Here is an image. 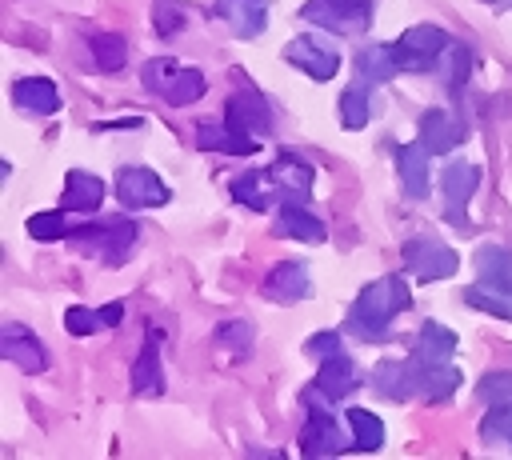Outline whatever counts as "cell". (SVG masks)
Listing matches in <instances>:
<instances>
[{
	"mask_svg": "<svg viewBox=\"0 0 512 460\" xmlns=\"http://www.w3.org/2000/svg\"><path fill=\"white\" fill-rule=\"evenodd\" d=\"M408 304H412L408 284H404L400 276H380V280H372V284L360 288V296H356V304H352V312H348V320H344V332H352L356 340L376 344V340L388 336V324H392Z\"/></svg>",
	"mask_w": 512,
	"mask_h": 460,
	"instance_id": "obj_1",
	"label": "cell"
},
{
	"mask_svg": "<svg viewBox=\"0 0 512 460\" xmlns=\"http://www.w3.org/2000/svg\"><path fill=\"white\" fill-rule=\"evenodd\" d=\"M140 76H144V88H148V92H156L160 100H168V104H176V108L200 100L204 88H208V80H204L200 68H184V64H176V60H168V56L148 60V64L140 68Z\"/></svg>",
	"mask_w": 512,
	"mask_h": 460,
	"instance_id": "obj_2",
	"label": "cell"
},
{
	"mask_svg": "<svg viewBox=\"0 0 512 460\" xmlns=\"http://www.w3.org/2000/svg\"><path fill=\"white\" fill-rule=\"evenodd\" d=\"M72 244L104 264H120L132 244H136V224L128 216H108V220H96V224H84V228H72L68 232Z\"/></svg>",
	"mask_w": 512,
	"mask_h": 460,
	"instance_id": "obj_3",
	"label": "cell"
},
{
	"mask_svg": "<svg viewBox=\"0 0 512 460\" xmlns=\"http://www.w3.org/2000/svg\"><path fill=\"white\" fill-rule=\"evenodd\" d=\"M300 16L336 36H360L372 24V0H308Z\"/></svg>",
	"mask_w": 512,
	"mask_h": 460,
	"instance_id": "obj_4",
	"label": "cell"
},
{
	"mask_svg": "<svg viewBox=\"0 0 512 460\" xmlns=\"http://www.w3.org/2000/svg\"><path fill=\"white\" fill-rule=\"evenodd\" d=\"M400 260H404L408 276H416V280H448V276L460 268V256H456L448 244L432 240V236H412V240H404Z\"/></svg>",
	"mask_w": 512,
	"mask_h": 460,
	"instance_id": "obj_5",
	"label": "cell"
},
{
	"mask_svg": "<svg viewBox=\"0 0 512 460\" xmlns=\"http://www.w3.org/2000/svg\"><path fill=\"white\" fill-rule=\"evenodd\" d=\"M444 48H448V36L436 24H416V28H408L392 44L400 72H428V68H436V60L444 56Z\"/></svg>",
	"mask_w": 512,
	"mask_h": 460,
	"instance_id": "obj_6",
	"label": "cell"
},
{
	"mask_svg": "<svg viewBox=\"0 0 512 460\" xmlns=\"http://www.w3.org/2000/svg\"><path fill=\"white\" fill-rule=\"evenodd\" d=\"M116 196H120L124 208H160V204L172 200L168 184L144 164H124L116 172Z\"/></svg>",
	"mask_w": 512,
	"mask_h": 460,
	"instance_id": "obj_7",
	"label": "cell"
},
{
	"mask_svg": "<svg viewBox=\"0 0 512 460\" xmlns=\"http://www.w3.org/2000/svg\"><path fill=\"white\" fill-rule=\"evenodd\" d=\"M476 188H480V168H476V164L456 160V164H448V168L440 172L444 216H448L452 224H464V220H468V200H472Z\"/></svg>",
	"mask_w": 512,
	"mask_h": 460,
	"instance_id": "obj_8",
	"label": "cell"
},
{
	"mask_svg": "<svg viewBox=\"0 0 512 460\" xmlns=\"http://www.w3.org/2000/svg\"><path fill=\"white\" fill-rule=\"evenodd\" d=\"M408 368H412V388L424 400H432V404L448 400L460 388V368L448 364V360H420V356H412Z\"/></svg>",
	"mask_w": 512,
	"mask_h": 460,
	"instance_id": "obj_9",
	"label": "cell"
},
{
	"mask_svg": "<svg viewBox=\"0 0 512 460\" xmlns=\"http://www.w3.org/2000/svg\"><path fill=\"white\" fill-rule=\"evenodd\" d=\"M284 60L296 64V68H300L304 76H312V80H332L336 68H340L336 48H328V44H320V40H312V36H296V40H288Z\"/></svg>",
	"mask_w": 512,
	"mask_h": 460,
	"instance_id": "obj_10",
	"label": "cell"
},
{
	"mask_svg": "<svg viewBox=\"0 0 512 460\" xmlns=\"http://www.w3.org/2000/svg\"><path fill=\"white\" fill-rule=\"evenodd\" d=\"M464 136H468V128H464V120H460L452 108H428V112L420 116V144H424L428 152L448 156V148L464 144Z\"/></svg>",
	"mask_w": 512,
	"mask_h": 460,
	"instance_id": "obj_11",
	"label": "cell"
},
{
	"mask_svg": "<svg viewBox=\"0 0 512 460\" xmlns=\"http://www.w3.org/2000/svg\"><path fill=\"white\" fill-rule=\"evenodd\" d=\"M0 356H4L8 364L24 368V372H44V368H48L44 344H40L28 328H20V324H4V328H0Z\"/></svg>",
	"mask_w": 512,
	"mask_h": 460,
	"instance_id": "obj_12",
	"label": "cell"
},
{
	"mask_svg": "<svg viewBox=\"0 0 512 460\" xmlns=\"http://www.w3.org/2000/svg\"><path fill=\"white\" fill-rule=\"evenodd\" d=\"M212 12L240 40H252V36H260L268 28V4L264 0H212Z\"/></svg>",
	"mask_w": 512,
	"mask_h": 460,
	"instance_id": "obj_13",
	"label": "cell"
},
{
	"mask_svg": "<svg viewBox=\"0 0 512 460\" xmlns=\"http://www.w3.org/2000/svg\"><path fill=\"white\" fill-rule=\"evenodd\" d=\"M324 400H344V396H352L356 388H360V368L340 352V356H328V360H320V372H316V384H312Z\"/></svg>",
	"mask_w": 512,
	"mask_h": 460,
	"instance_id": "obj_14",
	"label": "cell"
},
{
	"mask_svg": "<svg viewBox=\"0 0 512 460\" xmlns=\"http://www.w3.org/2000/svg\"><path fill=\"white\" fill-rule=\"evenodd\" d=\"M224 120H228L232 128H240V132H252V136H268V128H272V112H268L264 96H256V92H248V88L228 100Z\"/></svg>",
	"mask_w": 512,
	"mask_h": 460,
	"instance_id": "obj_15",
	"label": "cell"
},
{
	"mask_svg": "<svg viewBox=\"0 0 512 460\" xmlns=\"http://www.w3.org/2000/svg\"><path fill=\"white\" fill-rule=\"evenodd\" d=\"M196 144H200L204 152H228V156H252V152L260 148V140H256L252 132H240V128H232L228 120H220V124H200V128H196Z\"/></svg>",
	"mask_w": 512,
	"mask_h": 460,
	"instance_id": "obj_16",
	"label": "cell"
},
{
	"mask_svg": "<svg viewBox=\"0 0 512 460\" xmlns=\"http://www.w3.org/2000/svg\"><path fill=\"white\" fill-rule=\"evenodd\" d=\"M396 172L408 200L428 196V148L424 144H396Z\"/></svg>",
	"mask_w": 512,
	"mask_h": 460,
	"instance_id": "obj_17",
	"label": "cell"
},
{
	"mask_svg": "<svg viewBox=\"0 0 512 460\" xmlns=\"http://www.w3.org/2000/svg\"><path fill=\"white\" fill-rule=\"evenodd\" d=\"M348 440L340 436L336 420L328 412H312L308 424L300 428V452L304 456H332V452H344Z\"/></svg>",
	"mask_w": 512,
	"mask_h": 460,
	"instance_id": "obj_18",
	"label": "cell"
},
{
	"mask_svg": "<svg viewBox=\"0 0 512 460\" xmlns=\"http://www.w3.org/2000/svg\"><path fill=\"white\" fill-rule=\"evenodd\" d=\"M276 232H280V236H292V240H304V244H324V240H328L324 220L312 216V212H308L304 204H296V200H284V204H280Z\"/></svg>",
	"mask_w": 512,
	"mask_h": 460,
	"instance_id": "obj_19",
	"label": "cell"
},
{
	"mask_svg": "<svg viewBox=\"0 0 512 460\" xmlns=\"http://www.w3.org/2000/svg\"><path fill=\"white\" fill-rule=\"evenodd\" d=\"M264 292L276 300V304H296L308 296V268L300 260H280L268 280H264Z\"/></svg>",
	"mask_w": 512,
	"mask_h": 460,
	"instance_id": "obj_20",
	"label": "cell"
},
{
	"mask_svg": "<svg viewBox=\"0 0 512 460\" xmlns=\"http://www.w3.org/2000/svg\"><path fill=\"white\" fill-rule=\"evenodd\" d=\"M12 100H16V108H24L32 116H52L60 108V92H56V84L48 76H24V80H16L12 84Z\"/></svg>",
	"mask_w": 512,
	"mask_h": 460,
	"instance_id": "obj_21",
	"label": "cell"
},
{
	"mask_svg": "<svg viewBox=\"0 0 512 460\" xmlns=\"http://www.w3.org/2000/svg\"><path fill=\"white\" fill-rule=\"evenodd\" d=\"M268 176H272V188H284V192H288V200L308 196V192H312V184H316V168H312V164H304V160H300V156H292V152H280V156H276V164L268 168Z\"/></svg>",
	"mask_w": 512,
	"mask_h": 460,
	"instance_id": "obj_22",
	"label": "cell"
},
{
	"mask_svg": "<svg viewBox=\"0 0 512 460\" xmlns=\"http://www.w3.org/2000/svg\"><path fill=\"white\" fill-rule=\"evenodd\" d=\"M100 200H104V180L100 176H92L84 168H72L64 176V196H60L64 212H96Z\"/></svg>",
	"mask_w": 512,
	"mask_h": 460,
	"instance_id": "obj_23",
	"label": "cell"
},
{
	"mask_svg": "<svg viewBox=\"0 0 512 460\" xmlns=\"http://www.w3.org/2000/svg\"><path fill=\"white\" fill-rule=\"evenodd\" d=\"M476 272L480 284H492L500 292H512V252L500 244H480L476 248Z\"/></svg>",
	"mask_w": 512,
	"mask_h": 460,
	"instance_id": "obj_24",
	"label": "cell"
},
{
	"mask_svg": "<svg viewBox=\"0 0 512 460\" xmlns=\"http://www.w3.org/2000/svg\"><path fill=\"white\" fill-rule=\"evenodd\" d=\"M472 64H476L472 48H468L464 40H448V48H444V56H440V76H444V88H448L452 96L464 92V84H468V76H472Z\"/></svg>",
	"mask_w": 512,
	"mask_h": 460,
	"instance_id": "obj_25",
	"label": "cell"
},
{
	"mask_svg": "<svg viewBox=\"0 0 512 460\" xmlns=\"http://www.w3.org/2000/svg\"><path fill=\"white\" fill-rule=\"evenodd\" d=\"M356 68H360V76L368 84H384V80H392L400 72L392 44H368V48H360L356 52Z\"/></svg>",
	"mask_w": 512,
	"mask_h": 460,
	"instance_id": "obj_26",
	"label": "cell"
},
{
	"mask_svg": "<svg viewBox=\"0 0 512 460\" xmlns=\"http://www.w3.org/2000/svg\"><path fill=\"white\" fill-rule=\"evenodd\" d=\"M132 388L136 392H164V372H160V348H156V332L144 340L136 364H132Z\"/></svg>",
	"mask_w": 512,
	"mask_h": 460,
	"instance_id": "obj_27",
	"label": "cell"
},
{
	"mask_svg": "<svg viewBox=\"0 0 512 460\" xmlns=\"http://www.w3.org/2000/svg\"><path fill=\"white\" fill-rule=\"evenodd\" d=\"M452 352H456V332L444 328V324H436V320H424L412 356H420V360H448Z\"/></svg>",
	"mask_w": 512,
	"mask_h": 460,
	"instance_id": "obj_28",
	"label": "cell"
},
{
	"mask_svg": "<svg viewBox=\"0 0 512 460\" xmlns=\"http://www.w3.org/2000/svg\"><path fill=\"white\" fill-rule=\"evenodd\" d=\"M372 384L384 392V396H392V400H408L416 388H412V368H408V360H380L376 364V372H372Z\"/></svg>",
	"mask_w": 512,
	"mask_h": 460,
	"instance_id": "obj_29",
	"label": "cell"
},
{
	"mask_svg": "<svg viewBox=\"0 0 512 460\" xmlns=\"http://www.w3.org/2000/svg\"><path fill=\"white\" fill-rule=\"evenodd\" d=\"M348 428H352V448L356 452H376L384 444V420L372 416L368 408H348Z\"/></svg>",
	"mask_w": 512,
	"mask_h": 460,
	"instance_id": "obj_30",
	"label": "cell"
},
{
	"mask_svg": "<svg viewBox=\"0 0 512 460\" xmlns=\"http://www.w3.org/2000/svg\"><path fill=\"white\" fill-rule=\"evenodd\" d=\"M268 184H272V176H268V172H240V176L232 180V196H236L244 208H252V212H264V208L272 204V192H268Z\"/></svg>",
	"mask_w": 512,
	"mask_h": 460,
	"instance_id": "obj_31",
	"label": "cell"
},
{
	"mask_svg": "<svg viewBox=\"0 0 512 460\" xmlns=\"http://www.w3.org/2000/svg\"><path fill=\"white\" fill-rule=\"evenodd\" d=\"M340 124H344L348 132H360V128L368 124V80L348 84V88L340 92Z\"/></svg>",
	"mask_w": 512,
	"mask_h": 460,
	"instance_id": "obj_32",
	"label": "cell"
},
{
	"mask_svg": "<svg viewBox=\"0 0 512 460\" xmlns=\"http://www.w3.org/2000/svg\"><path fill=\"white\" fill-rule=\"evenodd\" d=\"M464 300L488 316H500V320H512V292H500L492 284H472L464 288Z\"/></svg>",
	"mask_w": 512,
	"mask_h": 460,
	"instance_id": "obj_33",
	"label": "cell"
},
{
	"mask_svg": "<svg viewBox=\"0 0 512 460\" xmlns=\"http://www.w3.org/2000/svg\"><path fill=\"white\" fill-rule=\"evenodd\" d=\"M480 440L484 444H508L512 448V400L488 404V412L480 420Z\"/></svg>",
	"mask_w": 512,
	"mask_h": 460,
	"instance_id": "obj_34",
	"label": "cell"
},
{
	"mask_svg": "<svg viewBox=\"0 0 512 460\" xmlns=\"http://www.w3.org/2000/svg\"><path fill=\"white\" fill-rule=\"evenodd\" d=\"M88 48H92V60H96L104 72H120L124 60H128V44H124L116 32H100V36H92Z\"/></svg>",
	"mask_w": 512,
	"mask_h": 460,
	"instance_id": "obj_35",
	"label": "cell"
},
{
	"mask_svg": "<svg viewBox=\"0 0 512 460\" xmlns=\"http://www.w3.org/2000/svg\"><path fill=\"white\" fill-rule=\"evenodd\" d=\"M64 328H68L72 336H88V332H100V328H108V316H104V308L96 312V308L72 304V308L64 312Z\"/></svg>",
	"mask_w": 512,
	"mask_h": 460,
	"instance_id": "obj_36",
	"label": "cell"
},
{
	"mask_svg": "<svg viewBox=\"0 0 512 460\" xmlns=\"http://www.w3.org/2000/svg\"><path fill=\"white\" fill-rule=\"evenodd\" d=\"M72 228H68V220H64V208L60 212H36V216H28V236L32 240H60V236H68Z\"/></svg>",
	"mask_w": 512,
	"mask_h": 460,
	"instance_id": "obj_37",
	"label": "cell"
},
{
	"mask_svg": "<svg viewBox=\"0 0 512 460\" xmlns=\"http://www.w3.org/2000/svg\"><path fill=\"white\" fill-rule=\"evenodd\" d=\"M476 396L484 404H504L512 400V372H484L480 384H476Z\"/></svg>",
	"mask_w": 512,
	"mask_h": 460,
	"instance_id": "obj_38",
	"label": "cell"
},
{
	"mask_svg": "<svg viewBox=\"0 0 512 460\" xmlns=\"http://www.w3.org/2000/svg\"><path fill=\"white\" fill-rule=\"evenodd\" d=\"M304 352L316 356V360H328V356H340V332H316L304 340Z\"/></svg>",
	"mask_w": 512,
	"mask_h": 460,
	"instance_id": "obj_39",
	"label": "cell"
},
{
	"mask_svg": "<svg viewBox=\"0 0 512 460\" xmlns=\"http://www.w3.org/2000/svg\"><path fill=\"white\" fill-rule=\"evenodd\" d=\"M216 340H220V344H232V348H240V352H244V348L252 344V328H248L244 320H228V324H220V328H216Z\"/></svg>",
	"mask_w": 512,
	"mask_h": 460,
	"instance_id": "obj_40",
	"label": "cell"
},
{
	"mask_svg": "<svg viewBox=\"0 0 512 460\" xmlns=\"http://www.w3.org/2000/svg\"><path fill=\"white\" fill-rule=\"evenodd\" d=\"M180 24H184V12H180V4H156V32H160V36L176 32Z\"/></svg>",
	"mask_w": 512,
	"mask_h": 460,
	"instance_id": "obj_41",
	"label": "cell"
}]
</instances>
